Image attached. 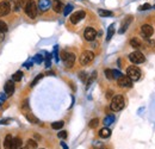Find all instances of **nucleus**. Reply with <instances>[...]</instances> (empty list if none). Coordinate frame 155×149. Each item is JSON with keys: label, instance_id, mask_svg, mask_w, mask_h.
Listing matches in <instances>:
<instances>
[{"label": "nucleus", "instance_id": "obj_1", "mask_svg": "<svg viewBox=\"0 0 155 149\" xmlns=\"http://www.w3.org/2000/svg\"><path fill=\"white\" fill-rule=\"evenodd\" d=\"M123 107H124V98H123V96L117 94V96H115L112 98L111 104H110V109L112 110V111L118 112Z\"/></svg>", "mask_w": 155, "mask_h": 149}, {"label": "nucleus", "instance_id": "obj_2", "mask_svg": "<svg viewBox=\"0 0 155 149\" xmlns=\"http://www.w3.org/2000/svg\"><path fill=\"white\" fill-rule=\"evenodd\" d=\"M24 11H25L26 16L29 18L34 19L36 18L37 16V6H36V3L34 1V0H28L25 6H24Z\"/></svg>", "mask_w": 155, "mask_h": 149}, {"label": "nucleus", "instance_id": "obj_3", "mask_svg": "<svg viewBox=\"0 0 155 149\" xmlns=\"http://www.w3.org/2000/svg\"><path fill=\"white\" fill-rule=\"evenodd\" d=\"M61 59L64 62L67 68H72L74 66V62H75V55L73 53H68V51H62L61 53Z\"/></svg>", "mask_w": 155, "mask_h": 149}, {"label": "nucleus", "instance_id": "obj_4", "mask_svg": "<svg viewBox=\"0 0 155 149\" xmlns=\"http://www.w3.org/2000/svg\"><path fill=\"white\" fill-rule=\"evenodd\" d=\"M127 75H128L133 81H138V80L141 79L142 73H141V70H140V68H138V67L130 66V67H128V69H127Z\"/></svg>", "mask_w": 155, "mask_h": 149}, {"label": "nucleus", "instance_id": "obj_5", "mask_svg": "<svg viewBox=\"0 0 155 149\" xmlns=\"http://www.w3.org/2000/svg\"><path fill=\"white\" fill-rule=\"evenodd\" d=\"M93 59H94V54L92 51H89V50H85L83 54L80 55V63L83 66L89 65L93 61Z\"/></svg>", "mask_w": 155, "mask_h": 149}, {"label": "nucleus", "instance_id": "obj_6", "mask_svg": "<svg viewBox=\"0 0 155 149\" xmlns=\"http://www.w3.org/2000/svg\"><path fill=\"white\" fill-rule=\"evenodd\" d=\"M129 60L135 65H140V63H143V62L146 61V57L141 51H134L129 55Z\"/></svg>", "mask_w": 155, "mask_h": 149}, {"label": "nucleus", "instance_id": "obj_7", "mask_svg": "<svg viewBox=\"0 0 155 149\" xmlns=\"http://www.w3.org/2000/svg\"><path fill=\"white\" fill-rule=\"evenodd\" d=\"M117 84L119 87H125V88H130L133 86V80L130 79L128 75H123L122 74L118 79H117Z\"/></svg>", "mask_w": 155, "mask_h": 149}, {"label": "nucleus", "instance_id": "obj_8", "mask_svg": "<svg viewBox=\"0 0 155 149\" xmlns=\"http://www.w3.org/2000/svg\"><path fill=\"white\" fill-rule=\"evenodd\" d=\"M85 16H86L85 11H76V12H74V13L70 16L69 20H70L72 24H78L80 20H83L85 18Z\"/></svg>", "mask_w": 155, "mask_h": 149}, {"label": "nucleus", "instance_id": "obj_9", "mask_svg": "<svg viewBox=\"0 0 155 149\" xmlns=\"http://www.w3.org/2000/svg\"><path fill=\"white\" fill-rule=\"evenodd\" d=\"M84 37H85L86 41H94L95 37H97V31H95V29H93V28H91V26L86 28V29H85V32H84Z\"/></svg>", "mask_w": 155, "mask_h": 149}, {"label": "nucleus", "instance_id": "obj_10", "mask_svg": "<svg viewBox=\"0 0 155 149\" xmlns=\"http://www.w3.org/2000/svg\"><path fill=\"white\" fill-rule=\"evenodd\" d=\"M11 11V5L10 1H1L0 3V17L7 16Z\"/></svg>", "mask_w": 155, "mask_h": 149}, {"label": "nucleus", "instance_id": "obj_11", "mask_svg": "<svg viewBox=\"0 0 155 149\" xmlns=\"http://www.w3.org/2000/svg\"><path fill=\"white\" fill-rule=\"evenodd\" d=\"M141 34L143 37H150L154 34V29L150 24H144L141 26Z\"/></svg>", "mask_w": 155, "mask_h": 149}, {"label": "nucleus", "instance_id": "obj_12", "mask_svg": "<svg viewBox=\"0 0 155 149\" xmlns=\"http://www.w3.org/2000/svg\"><path fill=\"white\" fill-rule=\"evenodd\" d=\"M4 91H5V94H6L7 97H10V96L13 94V92H14V84H13V80H9V81L5 84Z\"/></svg>", "mask_w": 155, "mask_h": 149}, {"label": "nucleus", "instance_id": "obj_13", "mask_svg": "<svg viewBox=\"0 0 155 149\" xmlns=\"http://www.w3.org/2000/svg\"><path fill=\"white\" fill-rule=\"evenodd\" d=\"M50 6H51L50 0H38V10H41L42 12L48 11Z\"/></svg>", "mask_w": 155, "mask_h": 149}, {"label": "nucleus", "instance_id": "obj_14", "mask_svg": "<svg viewBox=\"0 0 155 149\" xmlns=\"http://www.w3.org/2000/svg\"><path fill=\"white\" fill-rule=\"evenodd\" d=\"M131 19H133L131 16H128V17H125V19H124V22H123V24L120 25V29H119V31H118L119 34H124V32H125L127 29H128L129 25H130V23H131Z\"/></svg>", "mask_w": 155, "mask_h": 149}, {"label": "nucleus", "instance_id": "obj_15", "mask_svg": "<svg viewBox=\"0 0 155 149\" xmlns=\"http://www.w3.org/2000/svg\"><path fill=\"white\" fill-rule=\"evenodd\" d=\"M53 10L56 12V13H61L62 10H63V4L61 0H54L53 1Z\"/></svg>", "mask_w": 155, "mask_h": 149}, {"label": "nucleus", "instance_id": "obj_16", "mask_svg": "<svg viewBox=\"0 0 155 149\" xmlns=\"http://www.w3.org/2000/svg\"><path fill=\"white\" fill-rule=\"evenodd\" d=\"M12 141H13V137L11 135H7L5 137V141H4V148L5 149H12Z\"/></svg>", "mask_w": 155, "mask_h": 149}, {"label": "nucleus", "instance_id": "obj_17", "mask_svg": "<svg viewBox=\"0 0 155 149\" xmlns=\"http://www.w3.org/2000/svg\"><path fill=\"white\" fill-rule=\"evenodd\" d=\"M10 5H11V10H13L14 12H18L20 10V1L19 0H11Z\"/></svg>", "mask_w": 155, "mask_h": 149}, {"label": "nucleus", "instance_id": "obj_18", "mask_svg": "<svg viewBox=\"0 0 155 149\" xmlns=\"http://www.w3.org/2000/svg\"><path fill=\"white\" fill-rule=\"evenodd\" d=\"M110 135H111V130L109 128H103L99 131V136L102 138H108V137H110Z\"/></svg>", "mask_w": 155, "mask_h": 149}, {"label": "nucleus", "instance_id": "obj_19", "mask_svg": "<svg viewBox=\"0 0 155 149\" xmlns=\"http://www.w3.org/2000/svg\"><path fill=\"white\" fill-rule=\"evenodd\" d=\"M130 45H131L133 48H135V49H138V48H141V41L138 40V38L134 37V38L130 40Z\"/></svg>", "mask_w": 155, "mask_h": 149}, {"label": "nucleus", "instance_id": "obj_20", "mask_svg": "<svg viewBox=\"0 0 155 149\" xmlns=\"http://www.w3.org/2000/svg\"><path fill=\"white\" fill-rule=\"evenodd\" d=\"M22 140L19 137H14L12 141V149H19L22 147Z\"/></svg>", "mask_w": 155, "mask_h": 149}, {"label": "nucleus", "instance_id": "obj_21", "mask_svg": "<svg viewBox=\"0 0 155 149\" xmlns=\"http://www.w3.org/2000/svg\"><path fill=\"white\" fill-rule=\"evenodd\" d=\"M25 117H26V119H28L30 123H34V124H38V123H39V119L37 118V117H35L32 113H26Z\"/></svg>", "mask_w": 155, "mask_h": 149}, {"label": "nucleus", "instance_id": "obj_22", "mask_svg": "<svg viewBox=\"0 0 155 149\" xmlns=\"http://www.w3.org/2000/svg\"><path fill=\"white\" fill-rule=\"evenodd\" d=\"M113 121H115V116H113V115H109V116L105 117V119H104V124L108 127V125H110V124H112V123H113Z\"/></svg>", "mask_w": 155, "mask_h": 149}, {"label": "nucleus", "instance_id": "obj_23", "mask_svg": "<svg viewBox=\"0 0 155 149\" xmlns=\"http://www.w3.org/2000/svg\"><path fill=\"white\" fill-rule=\"evenodd\" d=\"M22 78H23V72H20V70H18V72H16L12 76V80L16 81V82H18L22 80Z\"/></svg>", "mask_w": 155, "mask_h": 149}, {"label": "nucleus", "instance_id": "obj_24", "mask_svg": "<svg viewBox=\"0 0 155 149\" xmlns=\"http://www.w3.org/2000/svg\"><path fill=\"white\" fill-rule=\"evenodd\" d=\"M113 34H115V26H113V24H112V25H110V28H109V30H108L106 41H110V40H111L112 36H113Z\"/></svg>", "mask_w": 155, "mask_h": 149}, {"label": "nucleus", "instance_id": "obj_25", "mask_svg": "<svg viewBox=\"0 0 155 149\" xmlns=\"http://www.w3.org/2000/svg\"><path fill=\"white\" fill-rule=\"evenodd\" d=\"M7 30H9V28H7V24H6L4 20H0V34L7 32Z\"/></svg>", "mask_w": 155, "mask_h": 149}, {"label": "nucleus", "instance_id": "obj_26", "mask_svg": "<svg viewBox=\"0 0 155 149\" xmlns=\"http://www.w3.org/2000/svg\"><path fill=\"white\" fill-rule=\"evenodd\" d=\"M63 122L62 121H59V122H54L53 124H51V128L53 129H55V130H60L62 127H63Z\"/></svg>", "mask_w": 155, "mask_h": 149}, {"label": "nucleus", "instance_id": "obj_27", "mask_svg": "<svg viewBox=\"0 0 155 149\" xmlns=\"http://www.w3.org/2000/svg\"><path fill=\"white\" fill-rule=\"evenodd\" d=\"M98 124H99V119H98V118H93L92 121H89L88 127L93 129V128H97L98 127Z\"/></svg>", "mask_w": 155, "mask_h": 149}, {"label": "nucleus", "instance_id": "obj_28", "mask_svg": "<svg viewBox=\"0 0 155 149\" xmlns=\"http://www.w3.org/2000/svg\"><path fill=\"white\" fill-rule=\"evenodd\" d=\"M95 78H97V72H93V73H92V75H91V78H89L88 81H87V86H86V88H88L89 86H91V84L95 80Z\"/></svg>", "mask_w": 155, "mask_h": 149}, {"label": "nucleus", "instance_id": "obj_29", "mask_svg": "<svg viewBox=\"0 0 155 149\" xmlns=\"http://www.w3.org/2000/svg\"><path fill=\"white\" fill-rule=\"evenodd\" d=\"M99 16H102V17H110V16H112V12L108 10H99Z\"/></svg>", "mask_w": 155, "mask_h": 149}, {"label": "nucleus", "instance_id": "obj_30", "mask_svg": "<svg viewBox=\"0 0 155 149\" xmlns=\"http://www.w3.org/2000/svg\"><path fill=\"white\" fill-rule=\"evenodd\" d=\"M105 76L108 78L109 80H112L113 79V72H112V69H105Z\"/></svg>", "mask_w": 155, "mask_h": 149}, {"label": "nucleus", "instance_id": "obj_31", "mask_svg": "<svg viewBox=\"0 0 155 149\" xmlns=\"http://www.w3.org/2000/svg\"><path fill=\"white\" fill-rule=\"evenodd\" d=\"M42 78H43V74H38V75L35 78V79H34V81L31 82V87H34V86H36V84H37L41 79H42Z\"/></svg>", "mask_w": 155, "mask_h": 149}, {"label": "nucleus", "instance_id": "obj_32", "mask_svg": "<svg viewBox=\"0 0 155 149\" xmlns=\"http://www.w3.org/2000/svg\"><path fill=\"white\" fill-rule=\"evenodd\" d=\"M150 9H152L150 4H143L142 6H140V11H147V10H150Z\"/></svg>", "mask_w": 155, "mask_h": 149}, {"label": "nucleus", "instance_id": "obj_33", "mask_svg": "<svg viewBox=\"0 0 155 149\" xmlns=\"http://www.w3.org/2000/svg\"><path fill=\"white\" fill-rule=\"evenodd\" d=\"M73 10V6L72 5H67L66 7H64V11H63V14L64 16H67V14H69V12Z\"/></svg>", "mask_w": 155, "mask_h": 149}, {"label": "nucleus", "instance_id": "obj_34", "mask_svg": "<svg viewBox=\"0 0 155 149\" xmlns=\"http://www.w3.org/2000/svg\"><path fill=\"white\" fill-rule=\"evenodd\" d=\"M28 146L30 148H36L37 147V142H36V141H34V140H29L28 141Z\"/></svg>", "mask_w": 155, "mask_h": 149}, {"label": "nucleus", "instance_id": "obj_35", "mask_svg": "<svg viewBox=\"0 0 155 149\" xmlns=\"http://www.w3.org/2000/svg\"><path fill=\"white\" fill-rule=\"evenodd\" d=\"M35 62H36V63H42V61H43V57H42V55H36V56H35Z\"/></svg>", "mask_w": 155, "mask_h": 149}, {"label": "nucleus", "instance_id": "obj_36", "mask_svg": "<svg viewBox=\"0 0 155 149\" xmlns=\"http://www.w3.org/2000/svg\"><path fill=\"white\" fill-rule=\"evenodd\" d=\"M112 72H113V79H118V78L122 75V73L119 72V70H115V69H113Z\"/></svg>", "mask_w": 155, "mask_h": 149}, {"label": "nucleus", "instance_id": "obj_37", "mask_svg": "<svg viewBox=\"0 0 155 149\" xmlns=\"http://www.w3.org/2000/svg\"><path fill=\"white\" fill-rule=\"evenodd\" d=\"M58 136H59L60 138H63V140H64V138H67V131H60Z\"/></svg>", "mask_w": 155, "mask_h": 149}, {"label": "nucleus", "instance_id": "obj_38", "mask_svg": "<svg viewBox=\"0 0 155 149\" xmlns=\"http://www.w3.org/2000/svg\"><path fill=\"white\" fill-rule=\"evenodd\" d=\"M79 76H80V79H81V81H86V78H87V74H86L85 72H81V73L79 74Z\"/></svg>", "mask_w": 155, "mask_h": 149}, {"label": "nucleus", "instance_id": "obj_39", "mask_svg": "<svg viewBox=\"0 0 155 149\" xmlns=\"http://www.w3.org/2000/svg\"><path fill=\"white\" fill-rule=\"evenodd\" d=\"M50 59H51V56H50V55H47V60H45V66L47 67H50Z\"/></svg>", "mask_w": 155, "mask_h": 149}, {"label": "nucleus", "instance_id": "obj_40", "mask_svg": "<svg viewBox=\"0 0 155 149\" xmlns=\"http://www.w3.org/2000/svg\"><path fill=\"white\" fill-rule=\"evenodd\" d=\"M22 105H23V106H22L23 109H26V110H28V109H29V100H28V99L24 100V103H23Z\"/></svg>", "mask_w": 155, "mask_h": 149}, {"label": "nucleus", "instance_id": "obj_41", "mask_svg": "<svg viewBox=\"0 0 155 149\" xmlns=\"http://www.w3.org/2000/svg\"><path fill=\"white\" fill-rule=\"evenodd\" d=\"M6 97H7V96H4L3 93H1V94H0V104H4V103H5Z\"/></svg>", "mask_w": 155, "mask_h": 149}, {"label": "nucleus", "instance_id": "obj_42", "mask_svg": "<svg viewBox=\"0 0 155 149\" xmlns=\"http://www.w3.org/2000/svg\"><path fill=\"white\" fill-rule=\"evenodd\" d=\"M10 122H11V119H1V121H0V124H7Z\"/></svg>", "mask_w": 155, "mask_h": 149}, {"label": "nucleus", "instance_id": "obj_43", "mask_svg": "<svg viewBox=\"0 0 155 149\" xmlns=\"http://www.w3.org/2000/svg\"><path fill=\"white\" fill-rule=\"evenodd\" d=\"M31 65H32V62H28V63H25V65H24V67H26V68H30V67H31Z\"/></svg>", "mask_w": 155, "mask_h": 149}, {"label": "nucleus", "instance_id": "obj_44", "mask_svg": "<svg viewBox=\"0 0 155 149\" xmlns=\"http://www.w3.org/2000/svg\"><path fill=\"white\" fill-rule=\"evenodd\" d=\"M61 146H62L63 149H68V147L66 146V143H64V142H61Z\"/></svg>", "mask_w": 155, "mask_h": 149}, {"label": "nucleus", "instance_id": "obj_45", "mask_svg": "<svg viewBox=\"0 0 155 149\" xmlns=\"http://www.w3.org/2000/svg\"><path fill=\"white\" fill-rule=\"evenodd\" d=\"M106 98H108V99H110V98H111V91L106 93Z\"/></svg>", "mask_w": 155, "mask_h": 149}, {"label": "nucleus", "instance_id": "obj_46", "mask_svg": "<svg viewBox=\"0 0 155 149\" xmlns=\"http://www.w3.org/2000/svg\"><path fill=\"white\" fill-rule=\"evenodd\" d=\"M4 40V34H0V42Z\"/></svg>", "mask_w": 155, "mask_h": 149}, {"label": "nucleus", "instance_id": "obj_47", "mask_svg": "<svg viewBox=\"0 0 155 149\" xmlns=\"http://www.w3.org/2000/svg\"><path fill=\"white\" fill-rule=\"evenodd\" d=\"M19 149H28V147H23V148H22V147H20V148H19Z\"/></svg>", "mask_w": 155, "mask_h": 149}, {"label": "nucleus", "instance_id": "obj_48", "mask_svg": "<svg viewBox=\"0 0 155 149\" xmlns=\"http://www.w3.org/2000/svg\"><path fill=\"white\" fill-rule=\"evenodd\" d=\"M100 149H108V148H100Z\"/></svg>", "mask_w": 155, "mask_h": 149}, {"label": "nucleus", "instance_id": "obj_49", "mask_svg": "<svg viewBox=\"0 0 155 149\" xmlns=\"http://www.w3.org/2000/svg\"><path fill=\"white\" fill-rule=\"evenodd\" d=\"M154 7H155V5H154Z\"/></svg>", "mask_w": 155, "mask_h": 149}]
</instances>
